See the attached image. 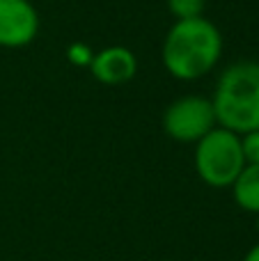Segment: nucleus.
<instances>
[{
    "label": "nucleus",
    "mask_w": 259,
    "mask_h": 261,
    "mask_svg": "<svg viewBox=\"0 0 259 261\" xmlns=\"http://www.w3.org/2000/svg\"><path fill=\"white\" fill-rule=\"evenodd\" d=\"M214 113L218 126L243 135L259 130V62L239 60L223 69L214 87Z\"/></svg>",
    "instance_id": "nucleus-2"
},
{
    "label": "nucleus",
    "mask_w": 259,
    "mask_h": 261,
    "mask_svg": "<svg viewBox=\"0 0 259 261\" xmlns=\"http://www.w3.org/2000/svg\"><path fill=\"white\" fill-rule=\"evenodd\" d=\"M243 261H259V243H255L250 250H248L246 257H243Z\"/></svg>",
    "instance_id": "nucleus-10"
},
{
    "label": "nucleus",
    "mask_w": 259,
    "mask_h": 261,
    "mask_svg": "<svg viewBox=\"0 0 259 261\" xmlns=\"http://www.w3.org/2000/svg\"><path fill=\"white\" fill-rule=\"evenodd\" d=\"M241 147L246 163H259V130H250V133L241 135Z\"/></svg>",
    "instance_id": "nucleus-9"
},
{
    "label": "nucleus",
    "mask_w": 259,
    "mask_h": 261,
    "mask_svg": "<svg viewBox=\"0 0 259 261\" xmlns=\"http://www.w3.org/2000/svg\"><path fill=\"white\" fill-rule=\"evenodd\" d=\"M39 12L30 0H0V48H25L39 35Z\"/></svg>",
    "instance_id": "nucleus-5"
},
{
    "label": "nucleus",
    "mask_w": 259,
    "mask_h": 261,
    "mask_svg": "<svg viewBox=\"0 0 259 261\" xmlns=\"http://www.w3.org/2000/svg\"><path fill=\"white\" fill-rule=\"evenodd\" d=\"M257 227H259V225H257Z\"/></svg>",
    "instance_id": "nucleus-11"
},
{
    "label": "nucleus",
    "mask_w": 259,
    "mask_h": 261,
    "mask_svg": "<svg viewBox=\"0 0 259 261\" xmlns=\"http://www.w3.org/2000/svg\"><path fill=\"white\" fill-rule=\"evenodd\" d=\"M223 32L206 16L179 18L170 25L161 46V62L177 81H200L223 58Z\"/></svg>",
    "instance_id": "nucleus-1"
},
{
    "label": "nucleus",
    "mask_w": 259,
    "mask_h": 261,
    "mask_svg": "<svg viewBox=\"0 0 259 261\" xmlns=\"http://www.w3.org/2000/svg\"><path fill=\"white\" fill-rule=\"evenodd\" d=\"M90 73L101 85L117 87L124 83H131L138 73V58L126 46H106V48L92 53L90 60Z\"/></svg>",
    "instance_id": "nucleus-6"
},
{
    "label": "nucleus",
    "mask_w": 259,
    "mask_h": 261,
    "mask_svg": "<svg viewBox=\"0 0 259 261\" xmlns=\"http://www.w3.org/2000/svg\"><path fill=\"white\" fill-rule=\"evenodd\" d=\"M229 190H232L234 204L241 211L259 216V163H246Z\"/></svg>",
    "instance_id": "nucleus-7"
},
{
    "label": "nucleus",
    "mask_w": 259,
    "mask_h": 261,
    "mask_svg": "<svg viewBox=\"0 0 259 261\" xmlns=\"http://www.w3.org/2000/svg\"><path fill=\"white\" fill-rule=\"evenodd\" d=\"M168 12L174 18H195V16H204V7L206 0H165Z\"/></svg>",
    "instance_id": "nucleus-8"
},
{
    "label": "nucleus",
    "mask_w": 259,
    "mask_h": 261,
    "mask_svg": "<svg viewBox=\"0 0 259 261\" xmlns=\"http://www.w3.org/2000/svg\"><path fill=\"white\" fill-rule=\"evenodd\" d=\"M193 167L200 181L209 188H229L246 167L241 135L223 126L209 130L204 138L195 142Z\"/></svg>",
    "instance_id": "nucleus-3"
},
{
    "label": "nucleus",
    "mask_w": 259,
    "mask_h": 261,
    "mask_svg": "<svg viewBox=\"0 0 259 261\" xmlns=\"http://www.w3.org/2000/svg\"><path fill=\"white\" fill-rule=\"evenodd\" d=\"M163 130L168 138L182 144H195L209 130L218 126L211 99L202 94H186L174 99L163 110Z\"/></svg>",
    "instance_id": "nucleus-4"
}]
</instances>
